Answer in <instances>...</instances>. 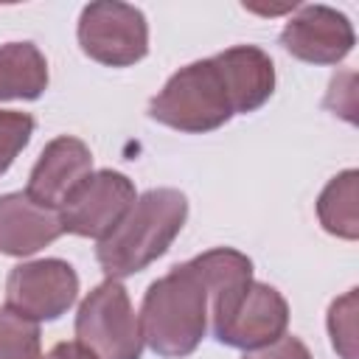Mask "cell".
<instances>
[{
  "instance_id": "1",
  "label": "cell",
  "mask_w": 359,
  "mask_h": 359,
  "mask_svg": "<svg viewBox=\"0 0 359 359\" xmlns=\"http://www.w3.org/2000/svg\"><path fill=\"white\" fill-rule=\"evenodd\" d=\"M137 320L143 342L163 359H182L199 348L210 320V292L194 258L146 289Z\"/></svg>"
},
{
  "instance_id": "2",
  "label": "cell",
  "mask_w": 359,
  "mask_h": 359,
  "mask_svg": "<svg viewBox=\"0 0 359 359\" xmlns=\"http://www.w3.org/2000/svg\"><path fill=\"white\" fill-rule=\"evenodd\" d=\"M188 219V199L177 188H151L135 199L126 216L95 247L107 278H129L154 264L180 236Z\"/></svg>"
},
{
  "instance_id": "3",
  "label": "cell",
  "mask_w": 359,
  "mask_h": 359,
  "mask_svg": "<svg viewBox=\"0 0 359 359\" xmlns=\"http://www.w3.org/2000/svg\"><path fill=\"white\" fill-rule=\"evenodd\" d=\"M149 115L171 129L202 135L224 126L236 112L216 59H199L180 67L149 101Z\"/></svg>"
},
{
  "instance_id": "4",
  "label": "cell",
  "mask_w": 359,
  "mask_h": 359,
  "mask_svg": "<svg viewBox=\"0 0 359 359\" xmlns=\"http://www.w3.org/2000/svg\"><path fill=\"white\" fill-rule=\"evenodd\" d=\"M210 325L222 345L255 351L286 334L289 303L261 280H238L210 294Z\"/></svg>"
},
{
  "instance_id": "5",
  "label": "cell",
  "mask_w": 359,
  "mask_h": 359,
  "mask_svg": "<svg viewBox=\"0 0 359 359\" xmlns=\"http://www.w3.org/2000/svg\"><path fill=\"white\" fill-rule=\"evenodd\" d=\"M76 342L95 359H140L143 331L121 280L98 283L76 311Z\"/></svg>"
},
{
  "instance_id": "6",
  "label": "cell",
  "mask_w": 359,
  "mask_h": 359,
  "mask_svg": "<svg viewBox=\"0 0 359 359\" xmlns=\"http://www.w3.org/2000/svg\"><path fill=\"white\" fill-rule=\"evenodd\" d=\"M76 36L81 50L107 67H129L149 53V25L143 11L118 0L84 6Z\"/></svg>"
},
{
  "instance_id": "7",
  "label": "cell",
  "mask_w": 359,
  "mask_h": 359,
  "mask_svg": "<svg viewBox=\"0 0 359 359\" xmlns=\"http://www.w3.org/2000/svg\"><path fill=\"white\" fill-rule=\"evenodd\" d=\"M135 199H137L135 182L126 174L112 168L93 171L73 188V194L59 208L62 230L101 241L115 230V224L126 216Z\"/></svg>"
},
{
  "instance_id": "8",
  "label": "cell",
  "mask_w": 359,
  "mask_h": 359,
  "mask_svg": "<svg viewBox=\"0 0 359 359\" xmlns=\"http://www.w3.org/2000/svg\"><path fill=\"white\" fill-rule=\"evenodd\" d=\"M79 297V275L62 258L17 264L6 280V309L25 320H59Z\"/></svg>"
},
{
  "instance_id": "9",
  "label": "cell",
  "mask_w": 359,
  "mask_h": 359,
  "mask_svg": "<svg viewBox=\"0 0 359 359\" xmlns=\"http://www.w3.org/2000/svg\"><path fill=\"white\" fill-rule=\"evenodd\" d=\"M356 34L351 20L331 6H300L280 31V45L309 65H339L353 50Z\"/></svg>"
},
{
  "instance_id": "10",
  "label": "cell",
  "mask_w": 359,
  "mask_h": 359,
  "mask_svg": "<svg viewBox=\"0 0 359 359\" xmlns=\"http://www.w3.org/2000/svg\"><path fill=\"white\" fill-rule=\"evenodd\" d=\"M90 174H93V154L87 143L79 137L62 135L42 149L39 160L31 168L25 194L39 205L59 210L65 199L73 194V188Z\"/></svg>"
},
{
  "instance_id": "11",
  "label": "cell",
  "mask_w": 359,
  "mask_h": 359,
  "mask_svg": "<svg viewBox=\"0 0 359 359\" xmlns=\"http://www.w3.org/2000/svg\"><path fill=\"white\" fill-rule=\"evenodd\" d=\"M59 210L39 205L25 191L0 196V252L25 258L62 236Z\"/></svg>"
},
{
  "instance_id": "12",
  "label": "cell",
  "mask_w": 359,
  "mask_h": 359,
  "mask_svg": "<svg viewBox=\"0 0 359 359\" xmlns=\"http://www.w3.org/2000/svg\"><path fill=\"white\" fill-rule=\"evenodd\" d=\"M213 59L224 76L233 112H255L275 93V65L261 48L236 45L216 53Z\"/></svg>"
},
{
  "instance_id": "13",
  "label": "cell",
  "mask_w": 359,
  "mask_h": 359,
  "mask_svg": "<svg viewBox=\"0 0 359 359\" xmlns=\"http://www.w3.org/2000/svg\"><path fill=\"white\" fill-rule=\"evenodd\" d=\"M48 87V62L34 42L0 45V101H36Z\"/></svg>"
},
{
  "instance_id": "14",
  "label": "cell",
  "mask_w": 359,
  "mask_h": 359,
  "mask_svg": "<svg viewBox=\"0 0 359 359\" xmlns=\"http://www.w3.org/2000/svg\"><path fill=\"white\" fill-rule=\"evenodd\" d=\"M359 171L348 168L328 180L317 199V219L325 233L356 241L359 238Z\"/></svg>"
},
{
  "instance_id": "15",
  "label": "cell",
  "mask_w": 359,
  "mask_h": 359,
  "mask_svg": "<svg viewBox=\"0 0 359 359\" xmlns=\"http://www.w3.org/2000/svg\"><path fill=\"white\" fill-rule=\"evenodd\" d=\"M0 359H42L39 325L11 309H0Z\"/></svg>"
},
{
  "instance_id": "16",
  "label": "cell",
  "mask_w": 359,
  "mask_h": 359,
  "mask_svg": "<svg viewBox=\"0 0 359 359\" xmlns=\"http://www.w3.org/2000/svg\"><path fill=\"white\" fill-rule=\"evenodd\" d=\"M331 345L342 359H356V289H348L328 309Z\"/></svg>"
},
{
  "instance_id": "17",
  "label": "cell",
  "mask_w": 359,
  "mask_h": 359,
  "mask_svg": "<svg viewBox=\"0 0 359 359\" xmlns=\"http://www.w3.org/2000/svg\"><path fill=\"white\" fill-rule=\"evenodd\" d=\"M34 135V118L28 112L0 109V174L11 168L17 154L28 146Z\"/></svg>"
},
{
  "instance_id": "18",
  "label": "cell",
  "mask_w": 359,
  "mask_h": 359,
  "mask_svg": "<svg viewBox=\"0 0 359 359\" xmlns=\"http://www.w3.org/2000/svg\"><path fill=\"white\" fill-rule=\"evenodd\" d=\"M241 359H311V353H309V348L303 345V339L283 334L280 339H275V342H269V345H264V348L244 351Z\"/></svg>"
},
{
  "instance_id": "19",
  "label": "cell",
  "mask_w": 359,
  "mask_h": 359,
  "mask_svg": "<svg viewBox=\"0 0 359 359\" xmlns=\"http://www.w3.org/2000/svg\"><path fill=\"white\" fill-rule=\"evenodd\" d=\"M42 359H95V356L79 342H56Z\"/></svg>"
}]
</instances>
